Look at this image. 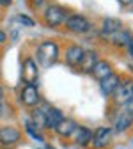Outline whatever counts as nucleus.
<instances>
[{"instance_id":"nucleus-14","label":"nucleus","mask_w":133,"mask_h":149,"mask_svg":"<svg viewBox=\"0 0 133 149\" xmlns=\"http://www.w3.org/2000/svg\"><path fill=\"white\" fill-rule=\"evenodd\" d=\"M112 73H114L112 64H110L108 61H101V59L94 64V68H92V71H91V74H92L96 80H100V82H101L103 78H107L108 74H112Z\"/></svg>"},{"instance_id":"nucleus-6","label":"nucleus","mask_w":133,"mask_h":149,"mask_svg":"<svg viewBox=\"0 0 133 149\" xmlns=\"http://www.w3.org/2000/svg\"><path fill=\"white\" fill-rule=\"evenodd\" d=\"M20 100H22V105L27 107V108H36L41 103V96H39L37 87L36 85H29V84H25V87L22 89Z\"/></svg>"},{"instance_id":"nucleus-5","label":"nucleus","mask_w":133,"mask_h":149,"mask_svg":"<svg viewBox=\"0 0 133 149\" xmlns=\"http://www.w3.org/2000/svg\"><path fill=\"white\" fill-rule=\"evenodd\" d=\"M116 105H128L133 100V80H124L121 82V85L117 87V91L112 94Z\"/></svg>"},{"instance_id":"nucleus-13","label":"nucleus","mask_w":133,"mask_h":149,"mask_svg":"<svg viewBox=\"0 0 133 149\" xmlns=\"http://www.w3.org/2000/svg\"><path fill=\"white\" fill-rule=\"evenodd\" d=\"M73 139H75V144L80 146V147H85V146H91V140H92V130H89L87 126H78L73 133Z\"/></svg>"},{"instance_id":"nucleus-20","label":"nucleus","mask_w":133,"mask_h":149,"mask_svg":"<svg viewBox=\"0 0 133 149\" xmlns=\"http://www.w3.org/2000/svg\"><path fill=\"white\" fill-rule=\"evenodd\" d=\"M27 130H29V133H30V135H32L34 139H37V140H41V142L45 140V139H43V135H41L39 132H36L37 128H36V126H34L32 123H27Z\"/></svg>"},{"instance_id":"nucleus-2","label":"nucleus","mask_w":133,"mask_h":149,"mask_svg":"<svg viewBox=\"0 0 133 149\" xmlns=\"http://www.w3.org/2000/svg\"><path fill=\"white\" fill-rule=\"evenodd\" d=\"M68 11L61 6H48L46 11H45V23L46 27H59V25H64L66 20H68Z\"/></svg>"},{"instance_id":"nucleus-23","label":"nucleus","mask_w":133,"mask_h":149,"mask_svg":"<svg viewBox=\"0 0 133 149\" xmlns=\"http://www.w3.org/2000/svg\"><path fill=\"white\" fill-rule=\"evenodd\" d=\"M32 2H34V4H32V6H34V7H36V9H37V7H41V6H43V4H45V0H32Z\"/></svg>"},{"instance_id":"nucleus-26","label":"nucleus","mask_w":133,"mask_h":149,"mask_svg":"<svg viewBox=\"0 0 133 149\" xmlns=\"http://www.w3.org/2000/svg\"><path fill=\"white\" fill-rule=\"evenodd\" d=\"M126 48H128V52H130V53H131V55H133V39H131V41H130V45H128V46H126Z\"/></svg>"},{"instance_id":"nucleus-17","label":"nucleus","mask_w":133,"mask_h":149,"mask_svg":"<svg viewBox=\"0 0 133 149\" xmlns=\"http://www.w3.org/2000/svg\"><path fill=\"white\" fill-rule=\"evenodd\" d=\"M98 61H100L98 52L89 50V52H85V53H84V59H82V62H80L78 69H80V71H84V73H91V71H92V68H94V64H96Z\"/></svg>"},{"instance_id":"nucleus-21","label":"nucleus","mask_w":133,"mask_h":149,"mask_svg":"<svg viewBox=\"0 0 133 149\" xmlns=\"http://www.w3.org/2000/svg\"><path fill=\"white\" fill-rule=\"evenodd\" d=\"M18 22L23 23V25H27V27H32V25H34V22L30 20V18H27L25 14H18Z\"/></svg>"},{"instance_id":"nucleus-9","label":"nucleus","mask_w":133,"mask_h":149,"mask_svg":"<svg viewBox=\"0 0 133 149\" xmlns=\"http://www.w3.org/2000/svg\"><path fill=\"white\" fill-rule=\"evenodd\" d=\"M84 53H85V50L80 45H71L66 50V64L71 68H78L84 59Z\"/></svg>"},{"instance_id":"nucleus-25","label":"nucleus","mask_w":133,"mask_h":149,"mask_svg":"<svg viewBox=\"0 0 133 149\" xmlns=\"http://www.w3.org/2000/svg\"><path fill=\"white\" fill-rule=\"evenodd\" d=\"M4 112H6V108H4V103H2V101H0V119H2V117H4Z\"/></svg>"},{"instance_id":"nucleus-18","label":"nucleus","mask_w":133,"mask_h":149,"mask_svg":"<svg viewBox=\"0 0 133 149\" xmlns=\"http://www.w3.org/2000/svg\"><path fill=\"white\" fill-rule=\"evenodd\" d=\"M123 29V22L117 20V18H105L103 20V25H101V36H108V34H114Z\"/></svg>"},{"instance_id":"nucleus-29","label":"nucleus","mask_w":133,"mask_h":149,"mask_svg":"<svg viewBox=\"0 0 133 149\" xmlns=\"http://www.w3.org/2000/svg\"><path fill=\"white\" fill-rule=\"evenodd\" d=\"M4 100V89H2V85H0V101Z\"/></svg>"},{"instance_id":"nucleus-28","label":"nucleus","mask_w":133,"mask_h":149,"mask_svg":"<svg viewBox=\"0 0 133 149\" xmlns=\"http://www.w3.org/2000/svg\"><path fill=\"white\" fill-rule=\"evenodd\" d=\"M4 41H6V34L0 30V43H4Z\"/></svg>"},{"instance_id":"nucleus-27","label":"nucleus","mask_w":133,"mask_h":149,"mask_svg":"<svg viewBox=\"0 0 133 149\" xmlns=\"http://www.w3.org/2000/svg\"><path fill=\"white\" fill-rule=\"evenodd\" d=\"M119 2H121L123 6H128V4H133V0H119Z\"/></svg>"},{"instance_id":"nucleus-16","label":"nucleus","mask_w":133,"mask_h":149,"mask_svg":"<svg viewBox=\"0 0 133 149\" xmlns=\"http://www.w3.org/2000/svg\"><path fill=\"white\" fill-rule=\"evenodd\" d=\"M131 124H133V116L128 114V112H121L117 116V119H116V123H114L112 130L117 132V133H123V132H126V130L131 128Z\"/></svg>"},{"instance_id":"nucleus-11","label":"nucleus","mask_w":133,"mask_h":149,"mask_svg":"<svg viewBox=\"0 0 133 149\" xmlns=\"http://www.w3.org/2000/svg\"><path fill=\"white\" fill-rule=\"evenodd\" d=\"M107 41H110L114 46H128L130 45V41L133 39L131 37V34L128 32V30H124V29H121V30H117V32H114V34H108V36H103Z\"/></svg>"},{"instance_id":"nucleus-8","label":"nucleus","mask_w":133,"mask_h":149,"mask_svg":"<svg viewBox=\"0 0 133 149\" xmlns=\"http://www.w3.org/2000/svg\"><path fill=\"white\" fill-rule=\"evenodd\" d=\"M22 133L20 130L14 126H2L0 128V144L2 146H14L16 142H20Z\"/></svg>"},{"instance_id":"nucleus-22","label":"nucleus","mask_w":133,"mask_h":149,"mask_svg":"<svg viewBox=\"0 0 133 149\" xmlns=\"http://www.w3.org/2000/svg\"><path fill=\"white\" fill-rule=\"evenodd\" d=\"M13 4V0H0V7H9Z\"/></svg>"},{"instance_id":"nucleus-3","label":"nucleus","mask_w":133,"mask_h":149,"mask_svg":"<svg viewBox=\"0 0 133 149\" xmlns=\"http://www.w3.org/2000/svg\"><path fill=\"white\" fill-rule=\"evenodd\" d=\"M112 135H114V130L110 126L96 128V132H92V140H91L92 149H108L112 142Z\"/></svg>"},{"instance_id":"nucleus-1","label":"nucleus","mask_w":133,"mask_h":149,"mask_svg":"<svg viewBox=\"0 0 133 149\" xmlns=\"http://www.w3.org/2000/svg\"><path fill=\"white\" fill-rule=\"evenodd\" d=\"M36 59L37 64L43 68H50L59 59V45L55 41H43L36 48Z\"/></svg>"},{"instance_id":"nucleus-7","label":"nucleus","mask_w":133,"mask_h":149,"mask_svg":"<svg viewBox=\"0 0 133 149\" xmlns=\"http://www.w3.org/2000/svg\"><path fill=\"white\" fill-rule=\"evenodd\" d=\"M37 73H39V69H37V62L32 57H27L23 61V68H22V78H23V82L29 84V85H36Z\"/></svg>"},{"instance_id":"nucleus-10","label":"nucleus","mask_w":133,"mask_h":149,"mask_svg":"<svg viewBox=\"0 0 133 149\" xmlns=\"http://www.w3.org/2000/svg\"><path fill=\"white\" fill-rule=\"evenodd\" d=\"M100 85H101V92H103V94L112 96L114 92L117 91V87L121 85V77H119V74H116V73H112V74H108L107 78H103L100 82Z\"/></svg>"},{"instance_id":"nucleus-15","label":"nucleus","mask_w":133,"mask_h":149,"mask_svg":"<svg viewBox=\"0 0 133 149\" xmlns=\"http://www.w3.org/2000/svg\"><path fill=\"white\" fill-rule=\"evenodd\" d=\"M77 128H78V124L75 123L73 119H66L64 117V121L57 126L53 132L59 135L61 139H69V137H73V133H75V130H77Z\"/></svg>"},{"instance_id":"nucleus-12","label":"nucleus","mask_w":133,"mask_h":149,"mask_svg":"<svg viewBox=\"0 0 133 149\" xmlns=\"http://www.w3.org/2000/svg\"><path fill=\"white\" fill-rule=\"evenodd\" d=\"M62 121H64V114H62L59 108H55V107H46V123H45V128L55 130Z\"/></svg>"},{"instance_id":"nucleus-24","label":"nucleus","mask_w":133,"mask_h":149,"mask_svg":"<svg viewBox=\"0 0 133 149\" xmlns=\"http://www.w3.org/2000/svg\"><path fill=\"white\" fill-rule=\"evenodd\" d=\"M126 108H128V110H126L128 114H131V116H133V100H131V101H130V103L126 105Z\"/></svg>"},{"instance_id":"nucleus-19","label":"nucleus","mask_w":133,"mask_h":149,"mask_svg":"<svg viewBox=\"0 0 133 149\" xmlns=\"http://www.w3.org/2000/svg\"><path fill=\"white\" fill-rule=\"evenodd\" d=\"M30 116H32V124L37 130L45 128V123H46V107H39V105H37L36 108H32Z\"/></svg>"},{"instance_id":"nucleus-4","label":"nucleus","mask_w":133,"mask_h":149,"mask_svg":"<svg viewBox=\"0 0 133 149\" xmlns=\"http://www.w3.org/2000/svg\"><path fill=\"white\" fill-rule=\"evenodd\" d=\"M64 25L73 34H85L91 29V22L87 20L84 14H69Z\"/></svg>"}]
</instances>
